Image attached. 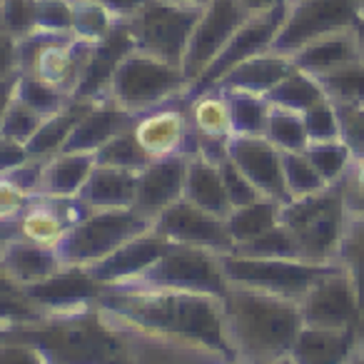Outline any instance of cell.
<instances>
[{"mask_svg":"<svg viewBox=\"0 0 364 364\" xmlns=\"http://www.w3.org/2000/svg\"><path fill=\"white\" fill-rule=\"evenodd\" d=\"M95 304L140 324V327L210 344L237 364L228 339H225L223 304L215 294L180 292V289L102 287Z\"/></svg>","mask_w":364,"mask_h":364,"instance_id":"1","label":"cell"},{"mask_svg":"<svg viewBox=\"0 0 364 364\" xmlns=\"http://www.w3.org/2000/svg\"><path fill=\"white\" fill-rule=\"evenodd\" d=\"M225 339L237 364H259L287 357L304 327L297 299L262 289L235 287L220 297Z\"/></svg>","mask_w":364,"mask_h":364,"instance_id":"2","label":"cell"},{"mask_svg":"<svg viewBox=\"0 0 364 364\" xmlns=\"http://www.w3.org/2000/svg\"><path fill=\"white\" fill-rule=\"evenodd\" d=\"M279 223L297 240L302 259L317 264L337 262L339 245L349 223L342 188L329 185L307 198L287 200L279 208Z\"/></svg>","mask_w":364,"mask_h":364,"instance_id":"3","label":"cell"},{"mask_svg":"<svg viewBox=\"0 0 364 364\" xmlns=\"http://www.w3.org/2000/svg\"><path fill=\"white\" fill-rule=\"evenodd\" d=\"M185 90L188 77L180 65H172L137 48L122 58L110 82V95L117 100V105L137 117L177 100L185 95Z\"/></svg>","mask_w":364,"mask_h":364,"instance_id":"4","label":"cell"},{"mask_svg":"<svg viewBox=\"0 0 364 364\" xmlns=\"http://www.w3.org/2000/svg\"><path fill=\"white\" fill-rule=\"evenodd\" d=\"M120 289H180V292H205L223 297L228 292V279L220 267V255L213 250L175 245L167 247L162 257H157L147 269L135 274L122 284H112Z\"/></svg>","mask_w":364,"mask_h":364,"instance_id":"5","label":"cell"},{"mask_svg":"<svg viewBox=\"0 0 364 364\" xmlns=\"http://www.w3.org/2000/svg\"><path fill=\"white\" fill-rule=\"evenodd\" d=\"M203 8L180 0H147L132 16L122 18V26L137 50L182 68V58Z\"/></svg>","mask_w":364,"mask_h":364,"instance_id":"6","label":"cell"},{"mask_svg":"<svg viewBox=\"0 0 364 364\" xmlns=\"http://www.w3.org/2000/svg\"><path fill=\"white\" fill-rule=\"evenodd\" d=\"M150 228L152 223L142 220L132 208L87 213L68 230L55 250L65 267H90Z\"/></svg>","mask_w":364,"mask_h":364,"instance_id":"7","label":"cell"},{"mask_svg":"<svg viewBox=\"0 0 364 364\" xmlns=\"http://www.w3.org/2000/svg\"><path fill=\"white\" fill-rule=\"evenodd\" d=\"M362 16V0H284V16L269 50L292 55L324 36L352 31Z\"/></svg>","mask_w":364,"mask_h":364,"instance_id":"8","label":"cell"},{"mask_svg":"<svg viewBox=\"0 0 364 364\" xmlns=\"http://www.w3.org/2000/svg\"><path fill=\"white\" fill-rule=\"evenodd\" d=\"M220 267H223L228 284L299 299L322 274L337 267V262L317 264L307 259H264L228 252L220 255Z\"/></svg>","mask_w":364,"mask_h":364,"instance_id":"9","label":"cell"},{"mask_svg":"<svg viewBox=\"0 0 364 364\" xmlns=\"http://www.w3.org/2000/svg\"><path fill=\"white\" fill-rule=\"evenodd\" d=\"M297 302L302 322L307 327L364 329V317L354 284L339 264L327 274H322Z\"/></svg>","mask_w":364,"mask_h":364,"instance_id":"10","label":"cell"},{"mask_svg":"<svg viewBox=\"0 0 364 364\" xmlns=\"http://www.w3.org/2000/svg\"><path fill=\"white\" fill-rule=\"evenodd\" d=\"M282 16H284V3H279L277 8H269V11L252 13V16L235 31V36L230 38L228 46L218 53V58L210 63L208 70L195 82H190L182 97L190 102L193 97H198L200 92L210 90V87H213L225 73L232 70L235 65L250 60V58L257 55V53L269 50V46H272L274 36H277V31H279Z\"/></svg>","mask_w":364,"mask_h":364,"instance_id":"11","label":"cell"},{"mask_svg":"<svg viewBox=\"0 0 364 364\" xmlns=\"http://www.w3.org/2000/svg\"><path fill=\"white\" fill-rule=\"evenodd\" d=\"M250 16L252 13L245 11L237 0H210L203 8L198 23H195L193 36H190L185 58H182V73L188 77V85L208 70L210 63L218 58V53L228 46L235 31Z\"/></svg>","mask_w":364,"mask_h":364,"instance_id":"12","label":"cell"},{"mask_svg":"<svg viewBox=\"0 0 364 364\" xmlns=\"http://www.w3.org/2000/svg\"><path fill=\"white\" fill-rule=\"evenodd\" d=\"M152 228L175 245L213 250L218 255L232 252V237H230L225 220L213 213H205L188 200H177L175 205H170Z\"/></svg>","mask_w":364,"mask_h":364,"instance_id":"13","label":"cell"},{"mask_svg":"<svg viewBox=\"0 0 364 364\" xmlns=\"http://www.w3.org/2000/svg\"><path fill=\"white\" fill-rule=\"evenodd\" d=\"M188 157L190 155H185V152H172V155L165 157H155V160H150L137 172V188H135V200H132V210L142 220L155 225V220L170 205L182 200Z\"/></svg>","mask_w":364,"mask_h":364,"instance_id":"14","label":"cell"},{"mask_svg":"<svg viewBox=\"0 0 364 364\" xmlns=\"http://www.w3.org/2000/svg\"><path fill=\"white\" fill-rule=\"evenodd\" d=\"M228 157L247 175V180L262 193V198L287 203L289 193L284 185L282 150L274 147L264 135H232L228 137Z\"/></svg>","mask_w":364,"mask_h":364,"instance_id":"15","label":"cell"},{"mask_svg":"<svg viewBox=\"0 0 364 364\" xmlns=\"http://www.w3.org/2000/svg\"><path fill=\"white\" fill-rule=\"evenodd\" d=\"M135 122L137 115H132L130 110L117 105L115 97L107 92V95L95 97L90 102V107L77 120V125L73 127L70 137H68L60 152H92L95 155L102 145H107L120 132L130 130Z\"/></svg>","mask_w":364,"mask_h":364,"instance_id":"16","label":"cell"},{"mask_svg":"<svg viewBox=\"0 0 364 364\" xmlns=\"http://www.w3.org/2000/svg\"><path fill=\"white\" fill-rule=\"evenodd\" d=\"M170 245V240L162 237L155 228H150L142 235H137V237H132L130 242H125L122 247H117L110 257L82 269H87V274L97 284L112 287V284H122L135 277V274H140L142 269H147L157 257H162L167 252Z\"/></svg>","mask_w":364,"mask_h":364,"instance_id":"17","label":"cell"},{"mask_svg":"<svg viewBox=\"0 0 364 364\" xmlns=\"http://www.w3.org/2000/svg\"><path fill=\"white\" fill-rule=\"evenodd\" d=\"M130 50H135V43H132L130 33L125 31L122 21H117L115 31L105 41L90 46L73 97H77V100H95V97L107 95L117 65H120V60Z\"/></svg>","mask_w":364,"mask_h":364,"instance_id":"18","label":"cell"},{"mask_svg":"<svg viewBox=\"0 0 364 364\" xmlns=\"http://www.w3.org/2000/svg\"><path fill=\"white\" fill-rule=\"evenodd\" d=\"M188 127H190L188 100L177 97V100L167 102L162 107H155V110L137 117V122L132 125V132H135L142 150L155 160V157L180 152L185 135H188Z\"/></svg>","mask_w":364,"mask_h":364,"instance_id":"19","label":"cell"},{"mask_svg":"<svg viewBox=\"0 0 364 364\" xmlns=\"http://www.w3.org/2000/svg\"><path fill=\"white\" fill-rule=\"evenodd\" d=\"M102 292V284L87 274L82 267H63L53 277L43 279L38 284L21 289V294L46 312H63V309H75L85 307V304L95 302Z\"/></svg>","mask_w":364,"mask_h":364,"instance_id":"20","label":"cell"},{"mask_svg":"<svg viewBox=\"0 0 364 364\" xmlns=\"http://www.w3.org/2000/svg\"><path fill=\"white\" fill-rule=\"evenodd\" d=\"M63 267L65 264H63L55 247L31 242L23 235H18L0 257V277L6 279L11 287H16L18 292L53 277Z\"/></svg>","mask_w":364,"mask_h":364,"instance_id":"21","label":"cell"},{"mask_svg":"<svg viewBox=\"0 0 364 364\" xmlns=\"http://www.w3.org/2000/svg\"><path fill=\"white\" fill-rule=\"evenodd\" d=\"M362 344L364 329H324L304 324L289 357L294 364H349Z\"/></svg>","mask_w":364,"mask_h":364,"instance_id":"22","label":"cell"},{"mask_svg":"<svg viewBox=\"0 0 364 364\" xmlns=\"http://www.w3.org/2000/svg\"><path fill=\"white\" fill-rule=\"evenodd\" d=\"M92 43H82L75 38H53L46 43L36 63V73L33 77L48 82L55 90L73 95L80 80L82 65H85L87 50Z\"/></svg>","mask_w":364,"mask_h":364,"instance_id":"23","label":"cell"},{"mask_svg":"<svg viewBox=\"0 0 364 364\" xmlns=\"http://www.w3.org/2000/svg\"><path fill=\"white\" fill-rule=\"evenodd\" d=\"M294 70V63L289 55L274 50H262L252 55L250 60L235 65L228 70L213 87L220 90H245V92H257V95H267L279 80ZM210 87V90H213Z\"/></svg>","mask_w":364,"mask_h":364,"instance_id":"24","label":"cell"},{"mask_svg":"<svg viewBox=\"0 0 364 364\" xmlns=\"http://www.w3.org/2000/svg\"><path fill=\"white\" fill-rule=\"evenodd\" d=\"M137 188V172L120 170V167L95 165L90 177L85 180L77 200L87 213H100V210H122L132 208Z\"/></svg>","mask_w":364,"mask_h":364,"instance_id":"25","label":"cell"},{"mask_svg":"<svg viewBox=\"0 0 364 364\" xmlns=\"http://www.w3.org/2000/svg\"><path fill=\"white\" fill-rule=\"evenodd\" d=\"M182 200L198 205L205 213H213L218 218H228L232 213L228 190H225L220 165L208 160L205 155H190L188 157V172H185V190Z\"/></svg>","mask_w":364,"mask_h":364,"instance_id":"26","label":"cell"},{"mask_svg":"<svg viewBox=\"0 0 364 364\" xmlns=\"http://www.w3.org/2000/svg\"><path fill=\"white\" fill-rule=\"evenodd\" d=\"M292 63L294 68L309 73V75H324V73L334 70V68H342L347 63L362 60V48L359 41L352 31H339L332 36H324L319 41H312L309 46L299 48L297 53H292Z\"/></svg>","mask_w":364,"mask_h":364,"instance_id":"27","label":"cell"},{"mask_svg":"<svg viewBox=\"0 0 364 364\" xmlns=\"http://www.w3.org/2000/svg\"><path fill=\"white\" fill-rule=\"evenodd\" d=\"M95 167L92 152H55L43 165L38 195L46 198H77Z\"/></svg>","mask_w":364,"mask_h":364,"instance_id":"28","label":"cell"},{"mask_svg":"<svg viewBox=\"0 0 364 364\" xmlns=\"http://www.w3.org/2000/svg\"><path fill=\"white\" fill-rule=\"evenodd\" d=\"M90 102L92 100H77V97H73L60 112L46 117L41 130L36 132V137L26 145L28 155L38 157V160H48V157H53L55 152H60L63 145L68 142V137H70L73 127L77 125V120H80L87 107H90Z\"/></svg>","mask_w":364,"mask_h":364,"instance_id":"29","label":"cell"},{"mask_svg":"<svg viewBox=\"0 0 364 364\" xmlns=\"http://www.w3.org/2000/svg\"><path fill=\"white\" fill-rule=\"evenodd\" d=\"M190 122L203 137L210 140H228L232 137V115H230V100L225 90L213 87V90L200 92L198 97L188 102Z\"/></svg>","mask_w":364,"mask_h":364,"instance_id":"30","label":"cell"},{"mask_svg":"<svg viewBox=\"0 0 364 364\" xmlns=\"http://www.w3.org/2000/svg\"><path fill=\"white\" fill-rule=\"evenodd\" d=\"M279 208H282V203L269 198H259L257 203H250L245 208H235L225 218L228 232L232 237V247L240 242H250V240L272 230L274 225H279Z\"/></svg>","mask_w":364,"mask_h":364,"instance_id":"31","label":"cell"},{"mask_svg":"<svg viewBox=\"0 0 364 364\" xmlns=\"http://www.w3.org/2000/svg\"><path fill=\"white\" fill-rule=\"evenodd\" d=\"M264 97L269 100V105L287 107V110L294 112H304L312 105H317V102L327 100L317 77L299 70V68H294L284 80H279Z\"/></svg>","mask_w":364,"mask_h":364,"instance_id":"32","label":"cell"},{"mask_svg":"<svg viewBox=\"0 0 364 364\" xmlns=\"http://www.w3.org/2000/svg\"><path fill=\"white\" fill-rule=\"evenodd\" d=\"M232 115V135H264L269 117V100L257 92L225 90Z\"/></svg>","mask_w":364,"mask_h":364,"instance_id":"33","label":"cell"},{"mask_svg":"<svg viewBox=\"0 0 364 364\" xmlns=\"http://www.w3.org/2000/svg\"><path fill=\"white\" fill-rule=\"evenodd\" d=\"M264 137H267L274 147H279L282 152H304L309 145L302 112H294V110L277 107V105L269 107Z\"/></svg>","mask_w":364,"mask_h":364,"instance_id":"34","label":"cell"},{"mask_svg":"<svg viewBox=\"0 0 364 364\" xmlns=\"http://www.w3.org/2000/svg\"><path fill=\"white\" fill-rule=\"evenodd\" d=\"M337 264L352 279L354 292H357L359 299V309H362L364 317V220L349 218L342 245H339L337 252Z\"/></svg>","mask_w":364,"mask_h":364,"instance_id":"35","label":"cell"},{"mask_svg":"<svg viewBox=\"0 0 364 364\" xmlns=\"http://www.w3.org/2000/svg\"><path fill=\"white\" fill-rule=\"evenodd\" d=\"M120 18L92 0H73V38L82 43H100L115 31Z\"/></svg>","mask_w":364,"mask_h":364,"instance_id":"36","label":"cell"},{"mask_svg":"<svg viewBox=\"0 0 364 364\" xmlns=\"http://www.w3.org/2000/svg\"><path fill=\"white\" fill-rule=\"evenodd\" d=\"M232 255H242V257H264V259H302L299 257L297 240L292 237L282 223L274 225L272 230L262 232L259 237L250 240V242H240L232 247Z\"/></svg>","mask_w":364,"mask_h":364,"instance_id":"37","label":"cell"},{"mask_svg":"<svg viewBox=\"0 0 364 364\" xmlns=\"http://www.w3.org/2000/svg\"><path fill=\"white\" fill-rule=\"evenodd\" d=\"M304 155L314 165V170L322 175L327 185H339L347 175L349 165H352V152L342 140H322V142H309Z\"/></svg>","mask_w":364,"mask_h":364,"instance_id":"38","label":"cell"},{"mask_svg":"<svg viewBox=\"0 0 364 364\" xmlns=\"http://www.w3.org/2000/svg\"><path fill=\"white\" fill-rule=\"evenodd\" d=\"M324 95L334 102H364V58L317 75Z\"/></svg>","mask_w":364,"mask_h":364,"instance_id":"39","label":"cell"},{"mask_svg":"<svg viewBox=\"0 0 364 364\" xmlns=\"http://www.w3.org/2000/svg\"><path fill=\"white\" fill-rule=\"evenodd\" d=\"M150 160L152 157L142 150V145L137 142L132 127L120 132L117 137H112L107 145H102L100 150L95 152V165L120 167V170H132V172H140Z\"/></svg>","mask_w":364,"mask_h":364,"instance_id":"40","label":"cell"},{"mask_svg":"<svg viewBox=\"0 0 364 364\" xmlns=\"http://www.w3.org/2000/svg\"><path fill=\"white\" fill-rule=\"evenodd\" d=\"M282 170L289 200L307 198V195H314L319 190L329 188L304 152H282Z\"/></svg>","mask_w":364,"mask_h":364,"instance_id":"41","label":"cell"},{"mask_svg":"<svg viewBox=\"0 0 364 364\" xmlns=\"http://www.w3.org/2000/svg\"><path fill=\"white\" fill-rule=\"evenodd\" d=\"M13 95L26 102V105H31L36 112H41L43 117L55 115V112H60L73 100V95L55 90L53 85H48V82L38 80L33 75H18Z\"/></svg>","mask_w":364,"mask_h":364,"instance_id":"42","label":"cell"},{"mask_svg":"<svg viewBox=\"0 0 364 364\" xmlns=\"http://www.w3.org/2000/svg\"><path fill=\"white\" fill-rule=\"evenodd\" d=\"M43 120H46V117H43L41 112H36L31 105H26V102L13 95L6 107L3 122H0V135L13 142H21V145H28V142L36 137V132L41 130Z\"/></svg>","mask_w":364,"mask_h":364,"instance_id":"43","label":"cell"},{"mask_svg":"<svg viewBox=\"0 0 364 364\" xmlns=\"http://www.w3.org/2000/svg\"><path fill=\"white\" fill-rule=\"evenodd\" d=\"M0 28L16 41L38 31V0H0Z\"/></svg>","mask_w":364,"mask_h":364,"instance_id":"44","label":"cell"},{"mask_svg":"<svg viewBox=\"0 0 364 364\" xmlns=\"http://www.w3.org/2000/svg\"><path fill=\"white\" fill-rule=\"evenodd\" d=\"M334 110L339 120V140L349 147L352 157H364V102H334Z\"/></svg>","mask_w":364,"mask_h":364,"instance_id":"45","label":"cell"},{"mask_svg":"<svg viewBox=\"0 0 364 364\" xmlns=\"http://www.w3.org/2000/svg\"><path fill=\"white\" fill-rule=\"evenodd\" d=\"M304 130H307L309 142H322V140H339V120L334 102L322 100L317 105H312L309 110L302 112Z\"/></svg>","mask_w":364,"mask_h":364,"instance_id":"46","label":"cell"},{"mask_svg":"<svg viewBox=\"0 0 364 364\" xmlns=\"http://www.w3.org/2000/svg\"><path fill=\"white\" fill-rule=\"evenodd\" d=\"M38 31L48 36H73V0H38Z\"/></svg>","mask_w":364,"mask_h":364,"instance_id":"47","label":"cell"},{"mask_svg":"<svg viewBox=\"0 0 364 364\" xmlns=\"http://www.w3.org/2000/svg\"><path fill=\"white\" fill-rule=\"evenodd\" d=\"M218 165H220V175H223L225 190H228V198H230L232 210L245 208V205H250V203H257V200L262 198V193L255 188L252 182L247 180V175H245V172L240 170L230 157L220 160Z\"/></svg>","mask_w":364,"mask_h":364,"instance_id":"48","label":"cell"},{"mask_svg":"<svg viewBox=\"0 0 364 364\" xmlns=\"http://www.w3.org/2000/svg\"><path fill=\"white\" fill-rule=\"evenodd\" d=\"M339 188H342V200L349 218L364 220V157H354Z\"/></svg>","mask_w":364,"mask_h":364,"instance_id":"49","label":"cell"},{"mask_svg":"<svg viewBox=\"0 0 364 364\" xmlns=\"http://www.w3.org/2000/svg\"><path fill=\"white\" fill-rule=\"evenodd\" d=\"M33 195L23 193L18 185H13L8 177L0 175V220L13 223V220H21L23 213L31 205Z\"/></svg>","mask_w":364,"mask_h":364,"instance_id":"50","label":"cell"},{"mask_svg":"<svg viewBox=\"0 0 364 364\" xmlns=\"http://www.w3.org/2000/svg\"><path fill=\"white\" fill-rule=\"evenodd\" d=\"M0 364H46L38 347L13 337V334H0Z\"/></svg>","mask_w":364,"mask_h":364,"instance_id":"51","label":"cell"},{"mask_svg":"<svg viewBox=\"0 0 364 364\" xmlns=\"http://www.w3.org/2000/svg\"><path fill=\"white\" fill-rule=\"evenodd\" d=\"M18 77V41L0 28V80Z\"/></svg>","mask_w":364,"mask_h":364,"instance_id":"52","label":"cell"},{"mask_svg":"<svg viewBox=\"0 0 364 364\" xmlns=\"http://www.w3.org/2000/svg\"><path fill=\"white\" fill-rule=\"evenodd\" d=\"M28 157L31 155H28L26 145L13 142L0 135V175H6L8 170H13V167H18L21 162H26Z\"/></svg>","mask_w":364,"mask_h":364,"instance_id":"53","label":"cell"},{"mask_svg":"<svg viewBox=\"0 0 364 364\" xmlns=\"http://www.w3.org/2000/svg\"><path fill=\"white\" fill-rule=\"evenodd\" d=\"M92 3H97V6L107 8V11L112 13L115 18H127L132 16V13L137 11V8H142L147 3V0H92Z\"/></svg>","mask_w":364,"mask_h":364,"instance_id":"54","label":"cell"},{"mask_svg":"<svg viewBox=\"0 0 364 364\" xmlns=\"http://www.w3.org/2000/svg\"><path fill=\"white\" fill-rule=\"evenodd\" d=\"M18 235H21V223H18V220H13V223L0 220V257H3L6 247L18 237Z\"/></svg>","mask_w":364,"mask_h":364,"instance_id":"55","label":"cell"},{"mask_svg":"<svg viewBox=\"0 0 364 364\" xmlns=\"http://www.w3.org/2000/svg\"><path fill=\"white\" fill-rule=\"evenodd\" d=\"M237 3L247 13H262V11H269V8H277L282 0H237Z\"/></svg>","mask_w":364,"mask_h":364,"instance_id":"56","label":"cell"},{"mask_svg":"<svg viewBox=\"0 0 364 364\" xmlns=\"http://www.w3.org/2000/svg\"><path fill=\"white\" fill-rule=\"evenodd\" d=\"M16 80H0V122H3V115H6V107L13 97V90H16Z\"/></svg>","mask_w":364,"mask_h":364,"instance_id":"57","label":"cell"},{"mask_svg":"<svg viewBox=\"0 0 364 364\" xmlns=\"http://www.w3.org/2000/svg\"><path fill=\"white\" fill-rule=\"evenodd\" d=\"M354 36H357L359 48H362V55H364V11H362V16H359V21L354 23Z\"/></svg>","mask_w":364,"mask_h":364,"instance_id":"58","label":"cell"},{"mask_svg":"<svg viewBox=\"0 0 364 364\" xmlns=\"http://www.w3.org/2000/svg\"><path fill=\"white\" fill-rule=\"evenodd\" d=\"M349 364H364V344L357 349V354H354V357L349 359Z\"/></svg>","mask_w":364,"mask_h":364,"instance_id":"59","label":"cell"},{"mask_svg":"<svg viewBox=\"0 0 364 364\" xmlns=\"http://www.w3.org/2000/svg\"><path fill=\"white\" fill-rule=\"evenodd\" d=\"M259 364H294V362H292V357L287 354V357H277V359H269V362H259Z\"/></svg>","mask_w":364,"mask_h":364,"instance_id":"60","label":"cell"},{"mask_svg":"<svg viewBox=\"0 0 364 364\" xmlns=\"http://www.w3.org/2000/svg\"><path fill=\"white\" fill-rule=\"evenodd\" d=\"M180 3H193V6H208L210 0H180Z\"/></svg>","mask_w":364,"mask_h":364,"instance_id":"61","label":"cell"}]
</instances>
